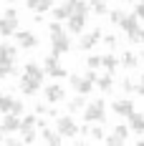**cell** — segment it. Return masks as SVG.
<instances>
[{"mask_svg": "<svg viewBox=\"0 0 144 146\" xmlns=\"http://www.w3.org/2000/svg\"><path fill=\"white\" fill-rule=\"evenodd\" d=\"M137 93L144 96V73H142V78H139V83H137Z\"/></svg>", "mask_w": 144, "mask_h": 146, "instance_id": "obj_40", "label": "cell"}, {"mask_svg": "<svg viewBox=\"0 0 144 146\" xmlns=\"http://www.w3.org/2000/svg\"><path fill=\"white\" fill-rule=\"evenodd\" d=\"M51 50H53V56H66L68 50H71V40H68V35L66 33H61L56 38H51Z\"/></svg>", "mask_w": 144, "mask_h": 146, "instance_id": "obj_10", "label": "cell"}, {"mask_svg": "<svg viewBox=\"0 0 144 146\" xmlns=\"http://www.w3.org/2000/svg\"><path fill=\"white\" fill-rule=\"evenodd\" d=\"M142 3H144V0H142Z\"/></svg>", "mask_w": 144, "mask_h": 146, "instance_id": "obj_46", "label": "cell"}, {"mask_svg": "<svg viewBox=\"0 0 144 146\" xmlns=\"http://www.w3.org/2000/svg\"><path fill=\"white\" fill-rule=\"evenodd\" d=\"M23 101L20 98H13V106H10V113H15V116H23Z\"/></svg>", "mask_w": 144, "mask_h": 146, "instance_id": "obj_32", "label": "cell"}, {"mask_svg": "<svg viewBox=\"0 0 144 146\" xmlns=\"http://www.w3.org/2000/svg\"><path fill=\"white\" fill-rule=\"evenodd\" d=\"M129 131H134V133H144V113L134 111V113L129 116Z\"/></svg>", "mask_w": 144, "mask_h": 146, "instance_id": "obj_21", "label": "cell"}, {"mask_svg": "<svg viewBox=\"0 0 144 146\" xmlns=\"http://www.w3.org/2000/svg\"><path fill=\"white\" fill-rule=\"evenodd\" d=\"M124 10H109V20H111V23H114V25H119V23H121V20H124Z\"/></svg>", "mask_w": 144, "mask_h": 146, "instance_id": "obj_31", "label": "cell"}, {"mask_svg": "<svg viewBox=\"0 0 144 146\" xmlns=\"http://www.w3.org/2000/svg\"><path fill=\"white\" fill-rule=\"evenodd\" d=\"M35 116H48V108H46L43 103H38V106H35Z\"/></svg>", "mask_w": 144, "mask_h": 146, "instance_id": "obj_38", "label": "cell"}, {"mask_svg": "<svg viewBox=\"0 0 144 146\" xmlns=\"http://www.w3.org/2000/svg\"><path fill=\"white\" fill-rule=\"evenodd\" d=\"M10 106H13V96L0 93V113H10Z\"/></svg>", "mask_w": 144, "mask_h": 146, "instance_id": "obj_27", "label": "cell"}, {"mask_svg": "<svg viewBox=\"0 0 144 146\" xmlns=\"http://www.w3.org/2000/svg\"><path fill=\"white\" fill-rule=\"evenodd\" d=\"M88 136H91L94 141H104V136H106V133H104V123H96L94 129H88Z\"/></svg>", "mask_w": 144, "mask_h": 146, "instance_id": "obj_26", "label": "cell"}, {"mask_svg": "<svg viewBox=\"0 0 144 146\" xmlns=\"http://www.w3.org/2000/svg\"><path fill=\"white\" fill-rule=\"evenodd\" d=\"M127 139H129V126H116L114 133H106V136H104V144H109V146H121Z\"/></svg>", "mask_w": 144, "mask_h": 146, "instance_id": "obj_12", "label": "cell"}, {"mask_svg": "<svg viewBox=\"0 0 144 146\" xmlns=\"http://www.w3.org/2000/svg\"><path fill=\"white\" fill-rule=\"evenodd\" d=\"M61 33H66L63 25H61V20H56V23H51V25H48V35H51V38H56V35H61Z\"/></svg>", "mask_w": 144, "mask_h": 146, "instance_id": "obj_30", "label": "cell"}, {"mask_svg": "<svg viewBox=\"0 0 144 146\" xmlns=\"http://www.w3.org/2000/svg\"><path fill=\"white\" fill-rule=\"evenodd\" d=\"M91 10H94L96 15L109 13V8H106V0H91Z\"/></svg>", "mask_w": 144, "mask_h": 146, "instance_id": "obj_28", "label": "cell"}, {"mask_svg": "<svg viewBox=\"0 0 144 146\" xmlns=\"http://www.w3.org/2000/svg\"><path fill=\"white\" fill-rule=\"evenodd\" d=\"M56 131L63 139H73L76 133H81V129H78V123L71 116H56Z\"/></svg>", "mask_w": 144, "mask_h": 146, "instance_id": "obj_5", "label": "cell"}, {"mask_svg": "<svg viewBox=\"0 0 144 146\" xmlns=\"http://www.w3.org/2000/svg\"><path fill=\"white\" fill-rule=\"evenodd\" d=\"M119 63H121L124 68H129V71H131V68H137V66H139V58H137L131 50H124V56L119 58Z\"/></svg>", "mask_w": 144, "mask_h": 146, "instance_id": "obj_25", "label": "cell"}, {"mask_svg": "<svg viewBox=\"0 0 144 146\" xmlns=\"http://www.w3.org/2000/svg\"><path fill=\"white\" fill-rule=\"evenodd\" d=\"M81 108H86V101H84V96L78 93V96L68 103V111H81Z\"/></svg>", "mask_w": 144, "mask_h": 146, "instance_id": "obj_29", "label": "cell"}, {"mask_svg": "<svg viewBox=\"0 0 144 146\" xmlns=\"http://www.w3.org/2000/svg\"><path fill=\"white\" fill-rule=\"evenodd\" d=\"M15 40L18 45L23 48V50H33L35 45H38V38H35V33H30V30H15Z\"/></svg>", "mask_w": 144, "mask_h": 146, "instance_id": "obj_11", "label": "cell"}, {"mask_svg": "<svg viewBox=\"0 0 144 146\" xmlns=\"http://www.w3.org/2000/svg\"><path fill=\"white\" fill-rule=\"evenodd\" d=\"M121 88H124L127 93H131V91H137V83H134L131 78H124V81H121Z\"/></svg>", "mask_w": 144, "mask_h": 146, "instance_id": "obj_35", "label": "cell"}, {"mask_svg": "<svg viewBox=\"0 0 144 146\" xmlns=\"http://www.w3.org/2000/svg\"><path fill=\"white\" fill-rule=\"evenodd\" d=\"M25 5H28V10H35V13L43 15L53 8V0H25Z\"/></svg>", "mask_w": 144, "mask_h": 146, "instance_id": "obj_20", "label": "cell"}, {"mask_svg": "<svg viewBox=\"0 0 144 146\" xmlns=\"http://www.w3.org/2000/svg\"><path fill=\"white\" fill-rule=\"evenodd\" d=\"M139 43H144V30L139 28Z\"/></svg>", "mask_w": 144, "mask_h": 146, "instance_id": "obj_41", "label": "cell"}, {"mask_svg": "<svg viewBox=\"0 0 144 146\" xmlns=\"http://www.w3.org/2000/svg\"><path fill=\"white\" fill-rule=\"evenodd\" d=\"M88 10H91V8H88L84 0H78V3H76L73 13L68 15V20H66L71 33H84V28H86V20H88Z\"/></svg>", "mask_w": 144, "mask_h": 146, "instance_id": "obj_2", "label": "cell"}, {"mask_svg": "<svg viewBox=\"0 0 144 146\" xmlns=\"http://www.w3.org/2000/svg\"><path fill=\"white\" fill-rule=\"evenodd\" d=\"M134 15L139 18V23H144V3H137L134 5Z\"/></svg>", "mask_w": 144, "mask_h": 146, "instance_id": "obj_37", "label": "cell"}, {"mask_svg": "<svg viewBox=\"0 0 144 146\" xmlns=\"http://www.w3.org/2000/svg\"><path fill=\"white\" fill-rule=\"evenodd\" d=\"M10 3H18V0H10Z\"/></svg>", "mask_w": 144, "mask_h": 146, "instance_id": "obj_45", "label": "cell"}, {"mask_svg": "<svg viewBox=\"0 0 144 146\" xmlns=\"http://www.w3.org/2000/svg\"><path fill=\"white\" fill-rule=\"evenodd\" d=\"M0 141H3V144H5V146H18V144H23L20 139H13L10 133H3V139H0Z\"/></svg>", "mask_w": 144, "mask_h": 146, "instance_id": "obj_34", "label": "cell"}, {"mask_svg": "<svg viewBox=\"0 0 144 146\" xmlns=\"http://www.w3.org/2000/svg\"><path fill=\"white\" fill-rule=\"evenodd\" d=\"M43 83H38V81H33L28 76H20V91L25 93V96H33V93H38Z\"/></svg>", "mask_w": 144, "mask_h": 146, "instance_id": "obj_19", "label": "cell"}, {"mask_svg": "<svg viewBox=\"0 0 144 146\" xmlns=\"http://www.w3.org/2000/svg\"><path fill=\"white\" fill-rule=\"evenodd\" d=\"M76 3H78V0H63L56 10H53V18H56V20H68V15L73 13Z\"/></svg>", "mask_w": 144, "mask_h": 146, "instance_id": "obj_17", "label": "cell"}, {"mask_svg": "<svg viewBox=\"0 0 144 146\" xmlns=\"http://www.w3.org/2000/svg\"><path fill=\"white\" fill-rule=\"evenodd\" d=\"M119 28L127 33V38H129L131 43H139V18H137L134 13L124 15V20L119 23Z\"/></svg>", "mask_w": 144, "mask_h": 146, "instance_id": "obj_6", "label": "cell"}, {"mask_svg": "<svg viewBox=\"0 0 144 146\" xmlns=\"http://www.w3.org/2000/svg\"><path fill=\"white\" fill-rule=\"evenodd\" d=\"M137 146H144V139H139V141H137Z\"/></svg>", "mask_w": 144, "mask_h": 146, "instance_id": "obj_42", "label": "cell"}, {"mask_svg": "<svg viewBox=\"0 0 144 146\" xmlns=\"http://www.w3.org/2000/svg\"><path fill=\"white\" fill-rule=\"evenodd\" d=\"M43 68H46V73H48V76H53V78H66V76H68V71L58 63V56H53V53L43 60Z\"/></svg>", "mask_w": 144, "mask_h": 146, "instance_id": "obj_8", "label": "cell"}, {"mask_svg": "<svg viewBox=\"0 0 144 146\" xmlns=\"http://www.w3.org/2000/svg\"><path fill=\"white\" fill-rule=\"evenodd\" d=\"M101 68H106V73H114L119 68V58L111 56V53H106V56H101Z\"/></svg>", "mask_w": 144, "mask_h": 146, "instance_id": "obj_24", "label": "cell"}, {"mask_svg": "<svg viewBox=\"0 0 144 146\" xmlns=\"http://www.w3.org/2000/svg\"><path fill=\"white\" fill-rule=\"evenodd\" d=\"M96 88L104 91V93H111V88H114V78H111V73L99 76V78H96Z\"/></svg>", "mask_w": 144, "mask_h": 146, "instance_id": "obj_23", "label": "cell"}, {"mask_svg": "<svg viewBox=\"0 0 144 146\" xmlns=\"http://www.w3.org/2000/svg\"><path fill=\"white\" fill-rule=\"evenodd\" d=\"M86 66H88V68H94V71L101 68V56H88V58H86Z\"/></svg>", "mask_w": 144, "mask_h": 146, "instance_id": "obj_33", "label": "cell"}, {"mask_svg": "<svg viewBox=\"0 0 144 146\" xmlns=\"http://www.w3.org/2000/svg\"><path fill=\"white\" fill-rule=\"evenodd\" d=\"M20 141H23V144H35V131H28V133H20Z\"/></svg>", "mask_w": 144, "mask_h": 146, "instance_id": "obj_36", "label": "cell"}, {"mask_svg": "<svg viewBox=\"0 0 144 146\" xmlns=\"http://www.w3.org/2000/svg\"><path fill=\"white\" fill-rule=\"evenodd\" d=\"M23 76H28V78H33V81L43 83V78H46V68L30 60V63H25V66H23Z\"/></svg>", "mask_w": 144, "mask_h": 146, "instance_id": "obj_16", "label": "cell"}, {"mask_svg": "<svg viewBox=\"0 0 144 146\" xmlns=\"http://www.w3.org/2000/svg\"><path fill=\"white\" fill-rule=\"evenodd\" d=\"M139 60H142V63H144V50H142V58H139Z\"/></svg>", "mask_w": 144, "mask_h": 146, "instance_id": "obj_43", "label": "cell"}, {"mask_svg": "<svg viewBox=\"0 0 144 146\" xmlns=\"http://www.w3.org/2000/svg\"><path fill=\"white\" fill-rule=\"evenodd\" d=\"M41 139H43L46 144H51V146L63 144V136H61L56 129H48V126H43V129H41Z\"/></svg>", "mask_w": 144, "mask_h": 146, "instance_id": "obj_18", "label": "cell"}, {"mask_svg": "<svg viewBox=\"0 0 144 146\" xmlns=\"http://www.w3.org/2000/svg\"><path fill=\"white\" fill-rule=\"evenodd\" d=\"M101 40H104V43L109 45V48H114V45H116V38H114V35H104Z\"/></svg>", "mask_w": 144, "mask_h": 146, "instance_id": "obj_39", "label": "cell"}, {"mask_svg": "<svg viewBox=\"0 0 144 146\" xmlns=\"http://www.w3.org/2000/svg\"><path fill=\"white\" fill-rule=\"evenodd\" d=\"M101 38H104V30H101V28H94V30H88V33H84V35H81L78 48H81V50H91V48L99 43Z\"/></svg>", "mask_w": 144, "mask_h": 146, "instance_id": "obj_9", "label": "cell"}, {"mask_svg": "<svg viewBox=\"0 0 144 146\" xmlns=\"http://www.w3.org/2000/svg\"><path fill=\"white\" fill-rule=\"evenodd\" d=\"M13 131H20V116L5 113L3 121H0V133H13Z\"/></svg>", "mask_w": 144, "mask_h": 146, "instance_id": "obj_14", "label": "cell"}, {"mask_svg": "<svg viewBox=\"0 0 144 146\" xmlns=\"http://www.w3.org/2000/svg\"><path fill=\"white\" fill-rule=\"evenodd\" d=\"M68 83H71V88L76 91V93H81V96H88V93L94 91V81L86 78V76H78V73L68 76Z\"/></svg>", "mask_w": 144, "mask_h": 146, "instance_id": "obj_7", "label": "cell"}, {"mask_svg": "<svg viewBox=\"0 0 144 146\" xmlns=\"http://www.w3.org/2000/svg\"><path fill=\"white\" fill-rule=\"evenodd\" d=\"M106 106H104V98H96V101L86 103V108L81 111L84 113V121L86 123H106Z\"/></svg>", "mask_w": 144, "mask_h": 146, "instance_id": "obj_3", "label": "cell"}, {"mask_svg": "<svg viewBox=\"0 0 144 146\" xmlns=\"http://www.w3.org/2000/svg\"><path fill=\"white\" fill-rule=\"evenodd\" d=\"M121 3H131V0H121Z\"/></svg>", "mask_w": 144, "mask_h": 146, "instance_id": "obj_44", "label": "cell"}, {"mask_svg": "<svg viewBox=\"0 0 144 146\" xmlns=\"http://www.w3.org/2000/svg\"><path fill=\"white\" fill-rule=\"evenodd\" d=\"M15 58H18V50L8 43H0V81L8 78L10 73H18L15 71Z\"/></svg>", "mask_w": 144, "mask_h": 146, "instance_id": "obj_1", "label": "cell"}, {"mask_svg": "<svg viewBox=\"0 0 144 146\" xmlns=\"http://www.w3.org/2000/svg\"><path fill=\"white\" fill-rule=\"evenodd\" d=\"M43 98L48 103H61L66 98V91H63V86H58V83H51V86L43 91Z\"/></svg>", "mask_w": 144, "mask_h": 146, "instance_id": "obj_15", "label": "cell"}, {"mask_svg": "<svg viewBox=\"0 0 144 146\" xmlns=\"http://www.w3.org/2000/svg\"><path fill=\"white\" fill-rule=\"evenodd\" d=\"M38 129V118L33 116V113H28V116L20 118V133H28V131H35Z\"/></svg>", "mask_w": 144, "mask_h": 146, "instance_id": "obj_22", "label": "cell"}, {"mask_svg": "<svg viewBox=\"0 0 144 146\" xmlns=\"http://www.w3.org/2000/svg\"><path fill=\"white\" fill-rule=\"evenodd\" d=\"M111 111H114L116 116H124V118H129L137 108H134V101L131 98H116L114 103H111Z\"/></svg>", "mask_w": 144, "mask_h": 146, "instance_id": "obj_13", "label": "cell"}, {"mask_svg": "<svg viewBox=\"0 0 144 146\" xmlns=\"http://www.w3.org/2000/svg\"><path fill=\"white\" fill-rule=\"evenodd\" d=\"M18 20H20V15L15 8H8V10H3L0 15V35L5 38V35H15V30H18Z\"/></svg>", "mask_w": 144, "mask_h": 146, "instance_id": "obj_4", "label": "cell"}]
</instances>
